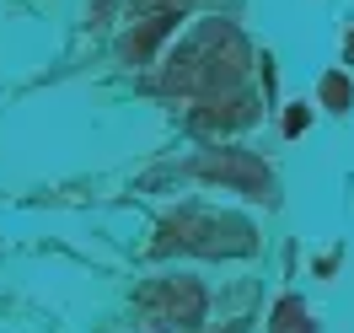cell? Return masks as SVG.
Instances as JSON below:
<instances>
[{
  "label": "cell",
  "mask_w": 354,
  "mask_h": 333,
  "mask_svg": "<svg viewBox=\"0 0 354 333\" xmlns=\"http://www.w3.org/2000/svg\"><path fill=\"white\" fill-rule=\"evenodd\" d=\"M134 307L145 312L156 328H172V323L199 328V317H204V285H199V280H188V274H172V280L145 285L140 296H134Z\"/></svg>",
  "instance_id": "cell-1"
},
{
  "label": "cell",
  "mask_w": 354,
  "mask_h": 333,
  "mask_svg": "<svg viewBox=\"0 0 354 333\" xmlns=\"http://www.w3.org/2000/svg\"><path fill=\"white\" fill-rule=\"evenodd\" d=\"M199 178L209 183H225V188H236V194H247V199H268V167L258 161V156H242V151H225V156H204L199 167H194Z\"/></svg>",
  "instance_id": "cell-2"
},
{
  "label": "cell",
  "mask_w": 354,
  "mask_h": 333,
  "mask_svg": "<svg viewBox=\"0 0 354 333\" xmlns=\"http://www.w3.org/2000/svg\"><path fill=\"white\" fill-rule=\"evenodd\" d=\"M306 328H311V317L301 307V296H285L274 307V317H268V333H306Z\"/></svg>",
  "instance_id": "cell-3"
},
{
  "label": "cell",
  "mask_w": 354,
  "mask_h": 333,
  "mask_svg": "<svg viewBox=\"0 0 354 333\" xmlns=\"http://www.w3.org/2000/svg\"><path fill=\"white\" fill-rule=\"evenodd\" d=\"M322 102H328V108H349V81H344V75H328V81H322Z\"/></svg>",
  "instance_id": "cell-4"
},
{
  "label": "cell",
  "mask_w": 354,
  "mask_h": 333,
  "mask_svg": "<svg viewBox=\"0 0 354 333\" xmlns=\"http://www.w3.org/2000/svg\"><path fill=\"white\" fill-rule=\"evenodd\" d=\"M306 118H311V113H306V102H295V108L285 113V134H301V129H306Z\"/></svg>",
  "instance_id": "cell-5"
}]
</instances>
